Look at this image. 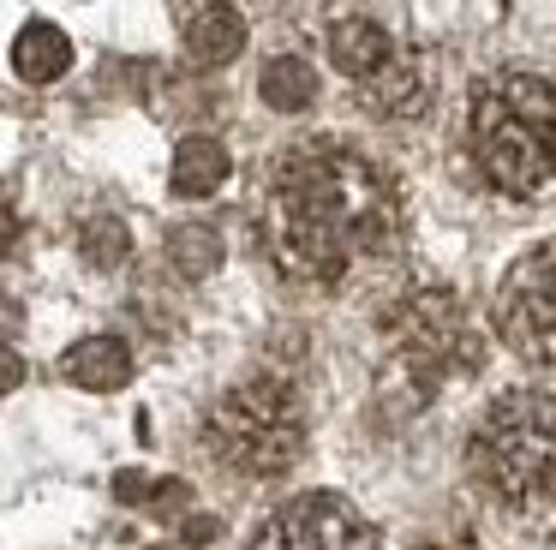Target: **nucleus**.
I'll list each match as a JSON object with an SVG mask.
<instances>
[{"label":"nucleus","mask_w":556,"mask_h":550,"mask_svg":"<svg viewBox=\"0 0 556 550\" xmlns=\"http://www.w3.org/2000/svg\"><path fill=\"white\" fill-rule=\"evenodd\" d=\"M401 191L365 150L312 138L288 150L269 179V246L300 282L336 287L401 246Z\"/></svg>","instance_id":"1"},{"label":"nucleus","mask_w":556,"mask_h":550,"mask_svg":"<svg viewBox=\"0 0 556 550\" xmlns=\"http://www.w3.org/2000/svg\"><path fill=\"white\" fill-rule=\"evenodd\" d=\"M472 167L503 198H539L556 179V84L539 72H496L472 90Z\"/></svg>","instance_id":"2"},{"label":"nucleus","mask_w":556,"mask_h":550,"mask_svg":"<svg viewBox=\"0 0 556 550\" xmlns=\"http://www.w3.org/2000/svg\"><path fill=\"white\" fill-rule=\"evenodd\" d=\"M467 466L484 497L508 509L556 502V389L496 395L467 442Z\"/></svg>","instance_id":"3"},{"label":"nucleus","mask_w":556,"mask_h":550,"mask_svg":"<svg viewBox=\"0 0 556 550\" xmlns=\"http://www.w3.org/2000/svg\"><path fill=\"white\" fill-rule=\"evenodd\" d=\"M204 442L222 466L245 478H276L305 449V401L281 377H245L210 407Z\"/></svg>","instance_id":"4"},{"label":"nucleus","mask_w":556,"mask_h":550,"mask_svg":"<svg viewBox=\"0 0 556 550\" xmlns=\"http://www.w3.org/2000/svg\"><path fill=\"white\" fill-rule=\"evenodd\" d=\"M496 329L527 365L556 371V239H539L496 282Z\"/></svg>","instance_id":"5"},{"label":"nucleus","mask_w":556,"mask_h":550,"mask_svg":"<svg viewBox=\"0 0 556 550\" xmlns=\"http://www.w3.org/2000/svg\"><path fill=\"white\" fill-rule=\"evenodd\" d=\"M245 550H377V526L336 490H305L281 502Z\"/></svg>","instance_id":"6"},{"label":"nucleus","mask_w":556,"mask_h":550,"mask_svg":"<svg viewBox=\"0 0 556 550\" xmlns=\"http://www.w3.org/2000/svg\"><path fill=\"white\" fill-rule=\"evenodd\" d=\"M61 377L78 383V389H126L132 383V347L121 341V335H85V341H73L61 353Z\"/></svg>","instance_id":"7"},{"label":"nucleus","mask_w":556,"mask_h":550,"mask_svg":"<svg viewBox=\"0 0 556 550\" xmlns=\"http://www.w3.org/2000/svg\"><path fill=\"white\" fill-rule=\"evenodd\" d=\"M395 54H401V48L389 42L383 24H371V18H336V24H329V60H336L353 84H371Z\"/></svg>","instance_id":"8"},{"label":"nucleus","mask_w":556,"mask_h":550,"mask_svg":"<svg viewBox=\"0 0 556 550\" xmlns=\"http://www.w3.org/2000/svg\"><path fill=\"white\" fill-rule=\"evenodd\" d=\"M228 143L210 138V132H192V138L174 143V191L180 198H210V191H222V179H228Z\"/></svg>","instance_id":"9"},{"label":"nucleus","mask_w":556,"mask_h":550,"mask_svg":"<svg viewBox=\"0 0 556 550\" xmlns=\"http://www.w3.org/2000/svg\"><path fill=\"white\" fill-rule=\"evenodd\" d=\"M66 66H73V42H66L61 24L37 18V24H25V30L13 36V72L25 84H54Z\"/></svg>","instance_id":"10"},{"label":"nucleus","mask_w":556,"mask_h":550,"mask_svg":"<svg viewBox=\"0 0 556 550\" xmlns=\"http://www.w3.org/2000/svg\"><path fill=\"white\" fill-rule=\"evenodd\" d=\"M240 48H245V18L233 7H222V0L186 24V54H192L198 66H228Z\"/></svg>","instance_id":"11"},{"label":"nucleus","mask_w":556,"mask_h":550,"mask_svg":"<svg viewBox=\"0 0 556 550\" xmlns=\"http://www.w3.org/2000/svg\"><path fill=\"white\" fill-rule=\"evenodd\" d=\"M359 90H365V102H371L377 114H395L401 120V114H419V108H425V72L413 66V54H395L371 84H359Z\"/></svg>","instance_id":"12"},{"label":"nucleus","mask_w":556,"mask_h":550,"mask_svg":"<svg viewBox=\"0 0 556 550\" xmlns=\"http://www.w3.org/2000/svg\"><path fill=\"white\" fill-rule=\"evenodd\" d=\"M257 90H264V102L276 108V114H305V108L317 102V72L305 66L300 54H281V60H269V66H264Z\"/></svg>","instance_id":"13"},{"label":"nucleus","mask_w":556,"mask_h":550,"mask_svg":"<svg viewBox=\"0 0 556 550\" xmlns=\"http://www.w3.org/2000/svg\"><path fill=\"white\" fill-rule=\"evenodd\" d=\"M78 251H85L90 270H121L126 251H132V234H126L121 215H90L85 234H78Z\"/></svg>","instance_id":"14"},{"label":"nucleus","mask_w":556,"mask_h":550,"mask_svg":"<svg viewBox=\"0 0 556 550\" xmlns=\"http://www.w3.org/2000/svg\"><path fill=\"white\" fill-rule=\"evenodd\" d=\"M168 258H174V270H180V275H192V282H204V275L222 263V239L210 234V227H174V239H168Z\"/></svg>","instance_id":"15"},{"label":"nucleus","mask_w":556,"mask_h":550,"mask_svg":"<svg viewBox=\"0 0 556 550\" xmlns=\"http://www.w3.org/2000/svg\"><path fill=\"white\" fill-rule=\"evenodd\" d=\"M18 383H25V359H18L13 347L0 341V395H13Z\"/></svg>","instance_id":"16"}]
</instances>
